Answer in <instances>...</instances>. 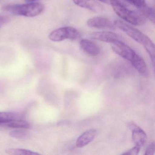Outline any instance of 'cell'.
<instances>
[{
  "mask_svg": "<svg viewBox=\"0 0 155 155\" xmlns=\"http://www.w3.org/2000/svg\"><path fill=\"white\" fill-rule=\"evenodd\" d=\"M44 9V5L38 2L24 4H8L4 5L2 8V10L3 11L28 18L38 16L43 12Z\"/></svg>",
  "mask_w": 155,
  "mask_h": 155,
  "instance_id": "obj_1",
  "label": "cell"
},
{
  "mask_svg": "<svg viewBox=\"0 0 155 155\" xmlns=\"http://www.w3.org/2000/svg\"><path fill=\"white\" fill-rule=\"evenodd\" d=\"M113 10L121 19L135 26H141L146 21L145 18L139 12L130 10L125 7L120 2L111 5Z\"/></svg>",
  "mask_w": 155,
  "mask_h": 155,
  "instance_id": "obj_2",
  "label": "cell"
},
{
  "mask_svg": "<svg viewBox=\"0 0 155 155\" xmlns=\"http://www.w3.org/2000/svg\"><path fill=\"white\" fill-rule=\"evenodd\" d=\"M114 24L115 27L125 32L129 37L138 43L143 45L144 47L152 41L148 36L140 31L121 21L117 20L114 21Z\"/></svg>",
  "mask_w": 155,
  "mask_h": 155,
  "instance_id": "obj_3",
  "label": "cell"
},
{
  "mask_svg": "<svg viewBox=\"0 0 155 155\" xmlns=\"http://www.w3.org/2000/svg\"><path fill=\"white\" fill-rule=\"evenodd\" d=\"M80 32L75 28L71 27H65L53 31L49 35L50 40L59 42L65 40H76L80 38Z\"/></svg>",
  "mask_w": 155,
  "mask_h": 155,
  "instance_id": "obj_4",
  "label": "cell"
},
{
  "mask_svg": "<svg viewBox=\"0 0 155 155\" xmlns=\"http://www.w3.org/2000/svg\"><path fill=\"white\" fill-rule=\"evenodd\" d=\"M111 48L116 54L129 61L132 59L136 53L130 47L119 40L112 43Z\"/></svg>",
  "mask_w": 155,
  "mask_h": 155,
  "instance_id": "obj_5",
  "label": "cell"
},
{
  "mask_svg": "<svg viewBox=\"0 0 155 155\" xmlns=\"http://www.w3.org/2000/svg\"><path fill=\"white\" fill-rule=\"evenodd\" d=\"M87 25L90 28L98 29H114L115 26L110 20L102 17H94L87 21Z\"/></svg>",
  "mask_w": 155,
  "mask_h": 155,
  "instance_id": "obj_6",
  "label": "cell"
},
{
  "mask_svg": "<svg viewBox=\"0 0 155 155\" xmlns=\"http://www.w3.org/2000/svg\"><path fill=\"white\" fill-rule=\"evenodd\" d=\"M132 131L133 142L140 147L144 146L147 140V136L144 130L134 123H129L128 125Z\"/></svg>",
  "mask_w": 155,
  "mask_h": 155,
  "instance_id": "obj_7",
  "label": "cell"
},
{
  "mask_svg": "<svg viewBox=\"0 0 155 155\" xmlns=\"http://www.w3.org/2000/svg\"><path fill=\"white\" fill-rule=\"evenodd\" d=\"M91 38L93 39L107 43H112L119 40L118 35L111 31H101L93 32L91 35Z\"/></svg>",
  "mask_w": 155,
  "mask_h": 155,
  "instance_id": "obj_8",
  "label": "cell"
},
{
  "mask_svg": "<svg viewBox=\"0 0 155 155\" xmlns=\"http://www.w3.org/2000/svg\"><path fill=\"white\" fill-rule=\"evenodd\" d=\"M73 3L83 8L92 12H100L102 10V7L96 0H72Z\"/></svg>",
  "mask_w": 155,
  "mask_h": 155,
  "instance_id": "obj_9",
  "label": "cell"
},
{
  "mask_svg": "<svg viewBox=\"0 0 155 155\" xmlns=\"http://www.w3.org/2000/svg\"><path fill=\"white\" fill-rule=\"evenodd\" d=\"M80 45L82 50L90 56H97L100 52L99 47L95 42L89 40H81Z\"/></svg>",
  "mask_w": 155,
  "mask_h": 155,
  "instance_id": "obj_10",
  "label": "cell"
},
{
  "mask_svg": "<svg viewBox=\"0 0 155 155\" xmlns=\"http://www.w3.org/2000/svg\"><path fill=\"white\" fill-rule=\"evenodd\" d=\"M97 135V131L95 129H90L82 133L77 139L76 146L78 148L85 147L91 142Z\"/></svg>",
  "mask_w": 155,
  "mask_h": 155,
  "instance_id": "obj_11",
  "label": "cell"
},
{
  "mask_svg": "<svg viewBox=\"0 0 155 155\" xmlns=\"http://www.w3.org/2000/svg\"><path fill=\"white\" fill-rule=\"evenodd\" d=\"M16 129H28L30 127V125L28 121L21 119L12 120L0 124V126Z\"/></svg>",
  "mask_w": 155,
  "mask_h": 155,
  "instance_id": "obj_12",
  "label": "cell"
},
{
  "mask_svg": "<svg viewBox=\"0 0 155 155\" xmlns=\"http://www.w3.org/2000/svg\"><path fill=\"white\" fill-rule=\"evenodd\" d=\"M130 61L132 66L140 73H144L146 72L147 71V65L144 60L139 55L136 53Z\"/></svg>",
  "mask_w": 155,
  "mask_h": 155,
  "instance_id": "obj_13",
  "label": "cell"
},
{
  "mask_svg": "<svg viewBox=\"0 0 155 155\" xmlns=\"http://www.w3.org/2000/svg\"><path fill=\"white\" fill-rule=\"evenodd\" d=\"M139 12H140L145 18L148 19L153 24H155V11L154 8L146 5L142 8L140 9Z\"/></svg>",
  "mask_w": 155,
  "mask_h": 155,
  "instance_id": "obj_14",
  "label": "cell"
},
{
  "mask_svg": "<svg viewBox=\"0 0 155 155\" xmlns=\"http://www.w3.org/2000/svg\"><path fill=\"white\" fill-rule=\"evenodd\" d=\"M20 118V115L16 112H0V124L12 120Z\"/></svg>",
  "mask_w": 155,
  "mask_h": 155,
  "instance_id": "obj_15",
  "label": "cell"
},
{
  "mask_svg": "<svg viewBox=\"0 0 155 155\" xmlns=\"http://www.w3.org/2000/svg\"><path fill=\"white\" fill-rule=\"evenodd\" d=\"M6 152L10 155H40L37 152L23 149H9Z\"/></svg>",
  "mask_w": 155,
  "mask_h": 155,
  "instance_id": "obj_16",
  "label": "cell"
},
{
  "mask_svg": "<svg viewBox=\"0 0 155 155\" xmlns=\"http://www.w3.org/2000/svg\"><path fill=\"white\" fill-rule=\"evenodd\" d=\"M15 130L10 132V135L13 137L18 139H24L28 136V133L22 130Z\"/></svg>",
  "mask_w": 155,
  "mask_h": 155,
  "instance_id": "obj_17",
  "label": "cell"
},
{
  "mask_svg": "<svg viewBox=\"0 0 155 155\" xmlns=\"http://www.w3.org/2000/svg\"><path fill=\"white\" fill-rule=\"evenodd\" d=\"M127 2L135 6L138 9L142 8L147 5L146 0H126Z\"/></svg>",
  "mask_w": 155,
  "mask_h": 155,
  "instance_id": "obj_18",
  "label": "cell"
},
{
  "mask_svg": "<svg viewBox=\"0 0 155 155\" xmlns=\"http://www.w3.org/2000/svg\"><path fill=\"white\" fill-rule=\"evenodd\" d=\"M140 147L139 146L136 145L134 147L130 149L129 150H127V152H125V153H123L122 155H137L138 154L140 150Z\"/></svg>",
  "mask_w": 155,
  "mask_h": 155,
  "instance_id": "obj_19",
  "label": "cell"
},
{
  "mask_svg": "<svg viewBox=\"0 0 155 155\" xmlns=\"http://www.w3.org/2000/svg\"><path fill=\"white\" fill-rule=\"evenodd\" d=\"M10 21V18L8 16L0 15V28L8 23Z\"/></svg>",
  "mask_w": 155,
  "mask_h": 155,
  "instance_id": "obj_20",
  "label": "cell"
},
{
  "mask_svg": "<svg viewBox=\"0 0 155 155\" xmlns=\"http://www.w3.org/2000/svg\"><path fill=\"white\" fill-rule=\"evenodd\" d=\"M155 151V145L154 142L151 143L147 148L145 152V155H152L154 154Z\"/></svg>",
  "mask_w": 155,
  "mask_h": 155,
  "instance_id": "obj_21",
  "label": "cell"
},
{
  "mask_svg": "<svg viewBox=\"0 0 155 155\" xmlns=\"http://www.w3.org/2000/svg\"><path fill=\"white\" fill-rule=\"evenodd\" d=\"M101 2L102 3H106V4H110L112 5L113 3H115L117 2H120V0H98Z\"/></svg>",
  "mask_w": 155,
  "mask_h": 155,
  "instance_id": "obj_22",
  "label": "cell"
},
{
  "mask_svg": "<svg viewBox=\"0 0 155 155\" xmlns=\"http://www.w3.org/2000/svg\"><path fill=\"white\" fill-rule=\"evenodd\" d=\"M25 1L28 3H32V2H34L36 1L37 0H25Z\"/></svg>",
  "mask_w": 155,
  "mask_h": 155,
  "instance_id": "obj_23",
  "label": "cell"
}]
</instances>
